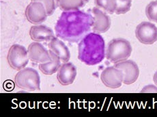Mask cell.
<instances>
[{
	"instance_id": "cell-1",
	"label": "cell",
	"mask_w": 157,
	"mask_h": 117,
	"mask_svg": "<svg viewBox=\"0 0 157 117\" xmlns=\"http://www.w3.org/2000/svg\"><path fill=\"white\" fill-rule=\"evenodd\" d=\"M94 23V19L89 12L64 11L56 24V34L63 41L78 43L90 33Z\"/></svg>"
},
{
	"instance_id": "cell-2",
	"label": "cell",
	"mask_w": 157,
	"mask_h": 117,
	"mask_svg": "<svg viewBox=\"0 0 157 117\" xmlns=\"http://www.w3.org/2000/svg\"><path fill=\"white\" fill-rule=\"evenodd\" d=\"M105 50V42L102 36L98 33L90 32L78 43V58L88 66L96 65L104 60Z\"/></svg>"
},
{
	"instance_id": "cell-3",
	"label": "cell",
	"mask_w": 157,
	"mask_h": 117,
	"mask_svg": "<svg viewBox=\"0 0 157 117\" xmlns=\"http://www.w3.org/2000/svg\"><path fill=\"white\" fill-rule=\"evenodd\" d=\"M132 52L130 42L124 38H114L108 43L106 49V58L113 64L127 60Z\"/></svg>"
},
{
	"instance_id": "cell-4",
	"label": "cell",
	"mask_w": 157,
	"mask_h": 117,
	"mask_svg": "<svg viewBox=\"0 0 157 117\" xmlns=\"http://www.w3.org/2000/svg\"><path fill=\"white\" fill-rule=\"evenodd\" d=\"M14 84L18 88L28 91L40 89V78L38 71L32 68H24L14 77Z\"/></svg>"
},
{
	"instance_id": "cell-5",
	"label": "cell",
	"mask_w": 157,
	"mask_h": 117,
	"mask_svg": "<svg viewBox=\"0 0 157 117\" xmlns=\"http://www.w3.org/2000/svg\"><path fill=\"white\" fill-rule=\"evenodd\" d=\"M28 50L20 45H12L8 51L7 60L10 67L14 70L20 71L26 67L29 62Z\"/></svg>"
},
{
	"instance_id": "cell-6",
	"label": "cell",
	"mask_w": 157,
	"mask_h": 117,
	"mask_svg": "<svg viewBox=\"0 0 157 117\" xmlns=\"http://www.w3.org/2000/svg\"><path fill=\"white\" fill-rule=\"evenodd\" d=\"M137 40L144 45H152L157 41V28L150 22L144 21L139 24L135 29Z\"/></svg>"
},
{
	"instance_id": "cell-7",
	"label": "cell",
	"mask_w": 157,
	"mask_h": 117,
	"mask_svg": "<svg viewBox=\"0 0 157 117\" xmlns=\"http://www.w3.org/2000/svg\"><path fill=\"white\" fill-rule=\"evenodd\" d=\"M101 79L105 86L111 88H117L122 86L124 73L122 70L116 67H109L102 71Z\"/></svg>"
},
{
	"instance_id": "cell-8",
	"label": "cell",
	"mask_w": 157,
	"mask_h": 117,
	"mask_svg": "<svg viewBox=\"0 0 157 117\" xmlns=\"http://www.w3.org/2000/svg\"><path fill=\"white\" fill-rule=\"evenodd\" d=\"M25 17L28 21L33 24H40L47 19L48 16L43 4L38 2H32L27 6Z\"/></svg>"
},
{
	"instance_id": "cell-9",
	"label": "cell",
	"mask_w": 157,
	"mask_h": 117,
	"mask_svg": "<svg viewBox=\"0 0 157 117\" xmlns=\"http://www.w3.org/2000/svg\"><path fill=\"white\" fill-rule=\"evenodd\" d=\"M114 67L122 70L124 73L123 83L130 85L135 83L140 76V69L137 64L132 60H124L115 64Z\"/></svg>"
},
{
	"instance_id": "cell-10",
	"label": "cell",
	"mask_w": 157,
	"mask_h": 117,
	"mask_svg": "<svg viewBox=\"0 0 157 117\" xmlns=\"http://www.w3.org/2000/svg\"><path fill=\"white\" fill-rule=\"evenodd\" d=\"M89 13L94 19V23L92 27L94 32L105 33L111 27V19L103 10L97 7L93 8L92 10H88Z\"/></svg>"
},
{
	"instance_id": "cell-11",
	"label": "cell",
	"mask_w": 157,
	"mask_h": 117,
	"mask_svg": "<svg viewBox=\"0 0 157 117\" xmlns=\"http://www.w3.org/2000/svg\"><path fill=\"white\" fill-rule=\"evenodd\" d=\"M28 56L30 60L35 63H45L51 60L49 51L47 50L39 42H34L29 45L28 49Z\"/></svg>"
},
{
	"instance_id": "cell-12",
	"label": "cell",
	"mask_w": 157,
	"mask_h": 117,
	"mask_svg": "<svg viewBox=\"0 0 157 117\" xmlns=\"http://www.w3.org/2000/svg\"><path fill=\"white\" fill-rule=\"evenodd\" d=\"M77 76V68L71 62H64L57 72V79L62 86L72 84Z\"/></svg>"
},
{
	"instance_id": "cell-13",
	"label": "cell",
	"mask_w": 157,
	"mask_h": 117,
	"mask_svg": "<svg viewBox=\"0 0 157 117\" xmlns=\"http://www.w3.org/2000/svg\"><path fill=\"white\" fill-rule=\"evenodd\" d=\"M49 49L59 57L63 62H68L71 58V52L68 47L60 39L53 37L49 41Z\"/></svg>"
},
{
	"instance_id": "cell-14",
	"label": "cell",
	"mask_w": 157,
	"mask_h": 117,
	"mask_svg": "<svg viewBox=\"0 0 157 117\" xmlns=\"http://www.w3.org/2000/svg\"><path fill=\"white\" fill-rule=\"evenodd\" d=\"M30 37L36 42L50 41L54 37L52 29L44 25L32 26L29 29Z\"/></svg>"
},
{
	"instance_id": "cell-15",
	"label": "cell",
	"mask_w": 157,
	"mask_h": 117,
	"mask_svg": "<svg viewBox=\"0 0 157 117\" xmlns=\"http://www.w3.org/2000/svg\"><path fill=\"white\" fill-rule=\"evenodd\" d=\"M49 53L51 57V60L39 64V69L42 73L47 76H51L56 73L61 66V60L59 58V57L50 50Z\"/></svg>"
},
{
	"instance_id": "cell-16",
	"label": "cell",
	"mask_w": 157,
	"mask_h": 117,
	"mask_svg": "<svg viewBox=\"0 0 157 117\" xmlns=\"http://www.w3.org/2000/svg\"><path fill=\"white\" fill-rule=\"evenodd\" d=\"M88 2L89 0H58V6L63 11L78 10Z\"/></svg>"
},
{
	"instance_id": "cell-17",
	"label": "cell",
	"mask_w": 157,
	"mask_h": 117,
	"mask_svg": "<svg viewBox=\"0 0 157 117\" xmlns=\"http://www.w3.org/2000/svg\"><path fill=\"white\" fill-rule=\"evenodd\" d=\"M96 7L106 13L113 14L116 9V0H94Z\"/></svg>"
},
{
	"instance_id": "cell-18",
	"label": "cell",
	"mask_w": 157,
	"mask_h": 117,
	"mask_svg": "<svg viewBox=\"0 0 157 117\" xmlns=\"http://www.w3.org/2000/svg\"><path fill=\"white\" fill-rule=\"evenodd\" d=\"M146 14L150 21L157 23V0L147 4L146 8Z\"/></svg>"
},
{
	"instance_id": "cell-19",
	"label": "cell",
	"mask_w": 157,
	"mask_h": 117,
	"mask_svg": "<svg viewBox=\"0 0 157 117\" xmlns=\"http://www.w3.org/2000/svg\"><path fill=\"white\" fill-rule=\"evenodd\" d=\"M131 0H116V9L115 13L117 14H125L131 8Z\"/></svg>"
},
{
	"instance_id": "cell-20",
	"label": "cell",
	"mask_w": 157,
	"mask_h": 117,
	"mask_svg": "<svg viewBox=\"0 0 157 117\" xmlns=\"http://www.w3.org/2000/svg\"><path fill=\"white\" fill-rule=\"evenodd\" d=\"M32 2H38L43 4L48 16L52 15L56 8L58 6V0H32Z\"/></svg>"
},
{
	"instance_id": "cell-21",
	"label": "cell",
	"mask_w": 157,
	"mask_h": 117,
	"mask_svg": "<svg viewBox=\"0 0 157 117\" xmlns=\"http://www.w3.org/2000/svg\"><path fill=\"white\" fill-rule=\"evenodd\" d=\"M141 92H152V93H157V86L149 84L144 86Z\"/></svg>"
},
{
	"instance_id": "cell-22",
	"label": "cell",
	"mask_w": 157,
	"mask_h": 117,
	"mask_svg": "<svg viewBox=\"0 0 157 117\" xmlns=\"http://www.w3.org/2000/svg\"><path fill=\"white\" fill-rule=\"evenodd\" d=\"M153 80H154V82H155L156 86H157V71L155 72V75H154Z\"/></svg>"
}]
</instances>
